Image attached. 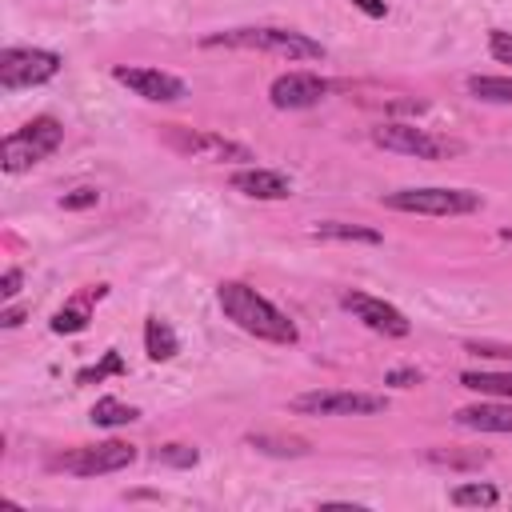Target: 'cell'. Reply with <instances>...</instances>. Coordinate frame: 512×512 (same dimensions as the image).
<instances>
[{
	"label": "cell",
	"mask_w": 512,
	"mask_h": 512,
	"mask_svg": "<svg viewBox=\"0 0 512 512\" xmlns=\"http://www.w3.org/2000/svg\"><path fill=\"white\" fill-rule=\"evenodd\" d=\"M216 300H220V312L240 332H248L256 340H268V344H296L300 340V328L272 300H264L256 288H248L244 280H220Z\"/></svg>",
	"instance_id": "obj_1"
},
{
	"label": "cell",
	"mask_w": 512,
	"mask_h": 512,
	"mask_svg": "<svg viewBox=\"0 0 512 512\" xmlns=\"http://www.w3.org/2000/svg\"><path fill=\"white\" fill-rule=\"evenodd\" d=\"M200 48H248V52H272V56H284V60H324V44L296 32V28H272V24H260V28H224V32H212L200 40Z\"/></svg>",
	"instance_id": "obj_2"
},
{
	"label": "cell",
	"mask_w": 512,
	"mask_h": 512,
	"mask_svg": "<svg viewBox=\"0 0 512 512\" xmlns=\"http://www.w3.org/2000/svg\"><path fill=\"white\" fill-rule=\"evenodd\" d=\"M60 140H64L60 120L56 116H36L24 128H16V132L4 136V144H0V156L4 160L0 164H4V172H24V168L48 160L60 148Z\"/></svg>",
	"instance_id": "obj_3"
},
{
	"label": "cell",
	"mask_w": 512,
	"mask_h": 512,
	"mask_svg": "<svg viewBox=\"0 0 512 512\" xmlns=\"http://www.w3.org/2000/svg\"><path fill=\"white\" fill-rule=\"evenodd\" d=\"M384 208L416 212V216H468L480 208V192H468V188H400V192L384 196Z\"/></svg>",
	"instance_id": "obj_4"
},
{
	"label": "cell",
	"mask_w": 512,
	"mask_h": 512,
	"mask_svg": "<svg viewBox=\"0 0 512 512\" xmlns=\"http://www.w3.org/2000/svg\"><path fill=\"white\" fill-rule=\"evenodd\" d=\"M136 460V444L128 440H100V444H80V448H68L60 456L48 460V468L56 472H68V476H108V472H120Z\"/></svg>",
	"instance_id": "obj_5"
},
{
	"label": "cell",
	"mask_w": 512,
	"mask_h": 512,
	"mask_svg": "<svg viewBox=\"0 0 512 512\" xmlns=\"http://www.w3.org/2000/svg\"><path fill=\"white\" fill-rule=\"evenodd\" d=\"M372 144L384 148V152H400V156H416V160H448L456 156L464 144L460 140H448V136H432L428 128H416V124H376L372 128Z\"/></svg>",
	"instance_id": "obj_6"
},
{
	"label": "cell",
	"mask_w": 512,
	"mask_h": 512,
	"mask_svg": "<svg viewBox=\"0 0 512 512\" xmlns=\"http://www.w3.org/2000/svg\"><path fill=\"white\" fill-rule=\"evenodd\" d=\"M164 140L180 152V156H192V160H208V164H232V160H256L248 144L240 140H228L220 132H208V128H180V124H168L164 128Z\"/></svg>",
	"instance_id": "obj_7"
},
{
	"label": "cell",
	"mask_w": 512,
	"mask_h": 512,
	"mask_svg": "<svg viewBox=\"0 0 512 512\" xmlns=\"http://www.w3.org/2000/svg\"><path fill=\"white\" fill-rule=\"evenodd\" d=\"M60 56L48 48H4L0 52V88L4 92H20V88H36L48 84L60 72Z\"/></svg>",
	"instance_id": "obj_8"
},
{
	"label": "cell",
	"mask_w": 512,
	"mask_h": 512,
	"mask_svg": "<svg viewBox=\"0 0 512 512\" xmlns=\"http://www.w3.org/2000/svg\"><path fill=\"white\" fill-rule=\"evenodd\" d=\"M288 408L300 412V416H376V412L388 408V400L376 396V392H336V388H328V392H304Z\"/></svg>",
	"instance_id": "obj_9"
},
{
	"label": "cell",
	"mask_w": 512,
	"mask_h": 512,
	"mask_svg": "<svg viewBox=\"0 0 512 512\" xmlns=\"http://www.w3.org/2000/svg\"><path fill=\"white\" fill-rule=\"evenodd\" d=\"M340 308L352 312L364 328H372V332H380V336H408V332H412L408 316H404L400 308H392L388 300L372 296V292L348 288V292H340Z\"/></svg>",
	"instance_id": "obj_10"
},
{
	"label": "cell",
	"mask_w": 512,
	"mask_h": 512,
	"mask_svg": "<svg viewBox=\"0 0 512 512\" xmlns=\"http://www.w3.org/2000/svg\"><path fill=\"white\" fill-rule=\"evenodd\" d=\"M112 80L124 84L128 92L152 100V104H172V100H184L188 88L180 76L172 72H160V68H144V64H116L112 68Z\"/></svg>",
	"instance_id": "obj_11"
},
{
	"label": "cell",
	"mask_w": 512,
	"mask_h": 512,
	"mask_svg": "<svg viewBox=\"0 0 512 512\" xmlns=\"http://www.w3.org/2000/svg\"><path fill=\"white\" fill-rule=\"evenodd\" d=\"M328 92H332V84H328L324 76H316V72H300V68H296V72H284V76L272 80L268 100H272V108H280V112H300V108L320 104Z\"/></svg>",
	"instance_id": "obj_12"
},
{
	"label": "cell",
	"mask_w": 512,
	"mask_h": 512,
	"mask_svg": "<svg viewBox=\"0 0 512 512\" xmlns=\"http://www.w3.org/2000/svg\"><path fill=\"white\" fill-rule=\"evenodd\" d=\"M228 184L236 188V192H244V196H252V200H288L292 196V180L284 176V172H276V168H236L232 176H228Z\"/></svg>",
	"instance_id": "obj_13"
},
{
	"label": "cell",
	"mask_w": 512,
	"mask_h": 512,
	"mask_svg": "<svg viewBox=\"0 0 512 512\" xmlns=\"http://www.w3.org/2000/svg\"><path fill=\"white\" fill-rule=\"evenodd\" d=\"M452 420L460 428H472V432H512V404H504L500 396L480 400V404H464L452 412Z\"/></svg>",
	"instance_id": "obj_14"
},
{
	"label": "cell",
	"mask_w": 512,
	"mask_h": 512,
	"mask_svg": "<svg viewBox=\"0 0 512 512\" xmlns=\"http://www.w3.org/2000/svg\"><path fill=\"white\" fill-rule=\"evenodd\" d=\"M104 296H108V288H104V284L76 292V296H72L64 308H56V316H52V332H60V336L84 332V328H88V320H92V304H100Z\"/></svg>",
	"instance_id": "obj_15"
},
{
	"label": "cell",
	"mask_w": 512,
	"mask_h": 512,
	"mask_svg": "<svg viewBox=\"0 0 512 512\" xmlns=\"http://www.w3.org/2000/svg\"><path fill=\"white\" fill-rule=\"evenodd\" d=\"M144 352H148V360H172L176 352H180V336H176V328L168 324V320H160V316H148L144 320Z\"/></svg>",
	"instance_id": "obj_16"
},
{
	"label": "cell",
	"mask_w": 512,
	"mask_h": 512,
	"mask_svg": "<svg viewBox=\"0 0 512 512\" xmlns=\"http://www.w3.org/2000/svg\"><path fill=\"white\" fill-rule=\"evenodd\" d=\"M424 460L432 468H448V472H480L488 464V452L484 448H428Z\"/></svg>",
	"instance_id": "obj_17"
},
{
	"label": "cell",
	"mask_w": 512,
	"mask_h": 512,
	"mask_svg": "<svg viewBox=\"0 0 512 512\" xmlns=\"http://www.w3.org/2000/svg\"><path fill=\"white\" fill-rule=\"evenodd\" d=\"M316 240H360V244H380L384 236L376 228H364V224H344V220H320L312 228Z\"/></svg>",
	"instance_id": "obj_18"
},
{
	"label": "cell",
	"mask_w": 512,
	"mask_h": 512,
	"mask_svg": "<svg viewBox=\"0 0 512 512\" xmlns=\"http://www.w3.org/2000/svg\"><path fill=\"white\" fill-rule=\"evenodd\" d=\"M132 420H140V408L124 404L116 396H100L92 404V424H100V428H120V424H132Z\"/></svg>",
	"instance_id": "obj_19"
},
{
	"label": "cell",
	"mask_w": 512,
	"mask_h": 512,
	"mask_svg": "<svg viewBox=\"0 0 512 512\" xmlns=\"http://www.w3.org/2000/svg\"><path fill=\"white\" fill-rule=\"evenodd\" d=\"M460 384L484 396H500L512 400V372H460Z\"/></svg>",
	"instance_id": "obj_20"
},
{
	"label": "cell",
	"mask_w": 512,
	"mask_h": 512,
	"mask_svg": "<svg viewBox=\"0 0 512 512\" xmlns=\"http://www.w3.org/2000/svg\"><path fill=\"white\" fill-rule=\"evenodd\" d=\"M500 500V488L496 484H484V480H472V484H456L452 488V504L460 508H492Z\"/></svg>",
	"instance_id": "obj_21"
},
{
	"label": "cell",
	"mask_w": 512,
	"mask_h": 512,
	"mask_svg": "<svg viewBox=\"0 0 512 512\" xmlns=\"http://www.w3.org/2000/svg\"><path fill=\"white\" fill-rule=\"evenodd\" d=\"M468 92L476 100L512 104V76H468Z\"/></svg>",
	"instance_id": "obj_22"
},
{
	"label": "cell",
	"mask_w": 512,
	"mask_h": 512,
	"mask_svg": "<svg viewBox=\"0 0 512 512\" xmlns=\"http://www.w3.org/2000/svg\"><path fill=\"white\" fill-rule=\"evenodd\" d=\"M248 444L252 448H260V452H268V456H304L308 452V444L300 440V436H268V432H248Z\"/></svg>",
	"instance_id": "obj_23"
},
{
	"label": "cell",
	"mask_w": 512,
	"mask_h": 512,
	"mask_svg": "<svg viewBox=\"0 0 512 512\" xmlns=\"http://www.w3.org/2000/svg\"><path fill=\"white\" fill-rule=\"evenodd\" d=\"M124 372H128L124 356H120L116 348H108L100 364H92V368H80V372H76V384H100L104 376H124Z\"/></svg>",
	"instance_id": "obj_24"
},
{
	"label": "cell",
	"mask_w": 512,
	"mask_h": 512,
	"mask_svg": "<svg viewBox=\"0 0 512 512\" xmlns=\"http://www.w3.org/2000/svg\"><path fill=\"white\" fill-rule=\"evenodd\" d=\"M152 460L168 464V468H192L200 460V452H196V444H160V448H152Z\"/></svg>",
	"instance_id": "obj_25"
},
{
	"label": "cell",
	"mask_w": 512,
	"mask_h": 512,
	"mask_svg": "<svg viewBox=\"0 0 512 512\" xmlns=\"http://www.w3.org/2000/svg\"><path fill=\"white\" fill-rule=\"evenodd\" d=\"M488 52H492L496 64H512V32L492 28V32H488Z\"/></svg>",
	"instance_id": "obj_26"
},
{
	"label": "cell",
	"mask_w": 512,
	"mask_h": 512,
	"mask_svg": "<svg viewBox=\"0 0 512 512\" xmlns=\"http://www.w3.org/2000/svg\"><path fill=\"white\" fill-rule=\"evenodd\" d=\"M96 200H100V192H96V188H72V192H64V196H60V208L80 212V208H92Z\"/></svg>",
	"instance_id": "obj_27"
},
{
	"label": "cell",
	"mask_w": 512,
	"mask_h": 512,
	"mask_svg": "<svg viewBox=\"0 0 512 512\" xmlns=\"http://www.w3.org/2000/svg\"><path fill=\"white\" fill-rule=\"evenodd\" d=\"M420 380H424L420 368H392V372H384V384H392V388H412Z\"/></svg>",
	"instance_id": "obj_28"
},
{
	"label": "cell",
	"mask_w": 512,
	"mask_h": 512,
	"mask_svg": "<svg viewBox=\"0 0 512 512\" xmlns=\"http://www.w3.org/2000/svg\"><path fill=\"white\" fill-rule=\"evenodd\" d=\"M20 284H24V272H20V268H8V272L0 276V296L12 300V296L20 292Z\"/></svg>",
	"instance_id": "obj_29"
},
{
	"label": "cell",
	"mask_w": 512,
	"mask_h": 512,
	"mask_svg": "<svg viewBox=\"0 0 512 512\" xmlns=\"http://www.w3.org/2000/svg\"><path fill=\"white\" fill-rule=\"evenodd\" d=\"M352 4H356L364 16H372V20H384V16H388V4H384V0H352Z\"/></svg>",
	"instance_id": "obj_30"
},
{
	"label": "cell",
	"mask_w": 512,
	"mask_h": 512,
	"mask_svg": "<svg viewBox=\"0 0 512 512\" xmlns=\"http://www.w3.org/2000/svg\"><path fill=\"white\" fill-rule=\"evenodd\" d=\"M24 316H28L24 308H4V312H0V324H4V328H16V324H24Z\"/></svg>",
	"instance_id": "obj_31"
},
{
	"label": "cell",
	"mask_w": 512,
	"mask_h": 512,
	"mask_svg": "<svg viewBox=\"0 0 512 512\" xmlns=\"http://www.w3.org/2000/svg\"><path fill=\"white\" fill-rule=\"evenodd\" d=\"M468 352H476V356H480V352H484V356H504V360L512 356V348H492V344H468Z\"/></svg>",
	"instance_id": "obj_32"
},
{
	"label": "cell",
	"mask_w": 512,
	"mask_h": 512,
	"mask_svg": "<svg viewBox=\"0 0 512 512\" xmlns=\"http://www.w3.org/2000/svg\"><path fill=\"white\" fill-rule=\"evenodd\" d=\"M500 240H508V244H512V228H500Z\"/></svg>",
	"instance_id": "obj_33"
}]
</instances>
